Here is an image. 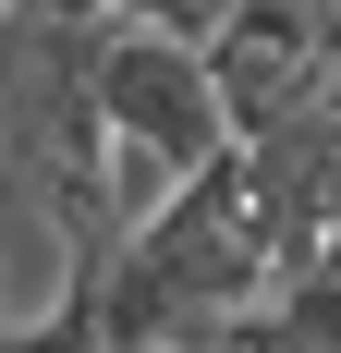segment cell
<instances>
[{"mask_svg":"<svg viewBox=\"0 0 341 353\" xmlns=\"http://www.w3.org/2000/svg\"><path fill=\"white\" fill-rule=\"evenodd\" d=\"M98 134H110V232L159 219L207 159H232L207 61L146 25H98Z\"/></svg>","mask_w":341,"mask_h":353,"instance_id":"1","label":"cell"},{"mask_svg":"<svg viewBox=\"0 0 341 353\" xmlns=\"http://www.w3.org/2000/svg\"><path fill=\"white\" fill-rule=\"evenodd\" d=\"M207 85H220V122H232V146L244 134H269V122H293V110L329 85V37H317V12L305 0H232L220 25H207Z\"/></svg>","mask_w":341,"mask_h":353,"instance_id":"2","label":"cell"}]
</instances>
